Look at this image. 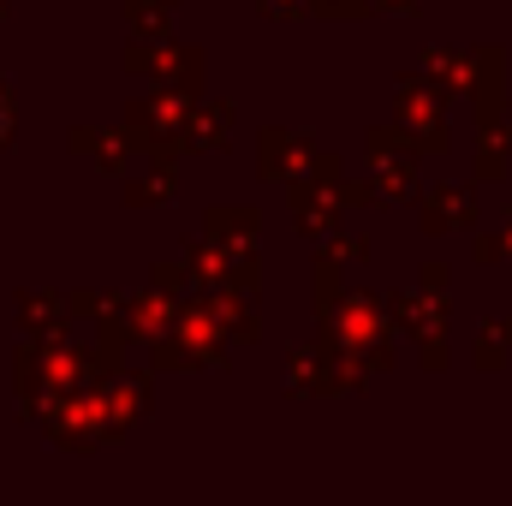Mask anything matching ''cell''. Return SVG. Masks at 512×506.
<instances>
[{
    "label": "cell",
    "mask_w": 512,
    "mask_h": 506,
    "mask_svg": "<svg viewBox=\"0 0 512 506\" xmlns=\"http://www.w3.org/2000/svg\"><path fill=\"white\" fill-rule=\"evenodd\" d=\"M6 131H12V108H6V96H0V143H6Z\"/></svg>",
    "instance_id": "obj_1"
}]
</instances>
